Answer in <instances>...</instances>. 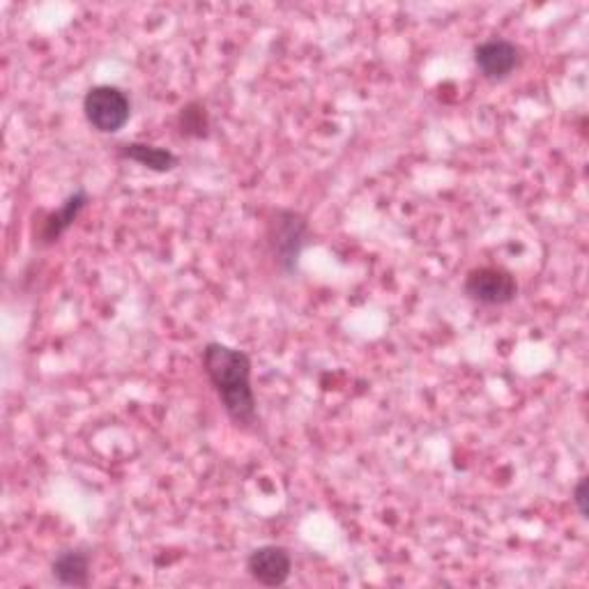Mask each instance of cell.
Segmentation results:
<instances>
[{"label":"cell","mask_w":589,"mask_h":589,"mask_svg":"<svg viewBox=\"0 0 589 589\" xmlns=\"http://www.w3.org/2000/svg\"><path fill=\"white\" fill-rule=\"evenodd\" d=\"M203 369L236 426L253 428L259 424V401L251 388V360L244 350L208 343L203 348Z\"/></svg>","instance_id":"1"},{"label":"cell","mask_w":589,"mask_h":589,"mask_svg":"<svg viewBox=\"0 0 589 589\" xmlns=\"http://www.w3.org/2000/svg\"><path fill=\"white\" fill-rule=\"evenodd\" d=\"M312 228L304 215L295 210H274L268 221V247L274 263L281 272L293 274L297 270L299 255L309 244Z\"/></svg>","instance_id":"2"},{"label":"cell","mask_w":589,"mask_h":589,"mask_svg":"<svg viewBox=\"0 0 589 589\" xmlns=\"http://www.w3.org/2000/svg\"><path fill=\"white\" fill-rule=\"evenodd\" d=\"M84 113L99 134H116L132 118V101L116 86H95L84 97Z\"/></svg>","instance_id":"3"},{"label":"cell","mask_w":589,"mask_h":589,"mask_svg":"<svg viewBox=\"0 0 589 589\" xmlns=\"http://www.w3.org/2000/svg\"><path fill=\"white\" fill-rule=\"evenodd\" d=\"M463 291L470 299L486 306H504L511 304L519 295V281L504 268H477L468 272Z\"/></svg>","instance_id":"4"},{"label":"cell","mask_w":589,"mask_h":589,"mask_svg":"<svg viewBox=\"0 0 589 589\" xmlns=\"http://www.w3.org/2000/svg\"><path fill=\"white\" fill-rule=\"evenodd\" d=\"M523 61L521 46L509 40H489L475 48V63L489 81H502Z\"/></svg>","instance_id":"5"},{"label":"cell","mask_w":589,"mask_h":589,"mask_svg":"<svg viewBox=\"0 0 589 589\" xmlns=\"http://www.w3.org/2000/svg\"><path fill=\"white\" fill-rule=\"evenodd\" d=\"M249 576L265 587H279L291 578L293 559L284 546H261L247 557Z\"/></svg>","instance_id":"6"},{"label":"cell","mask_w":589,"mask_h":589,"mask_svg":"<svg viewBox=\"0 0 589 589\" xmlns=\"http://www.w3.org/2000/svg\"><path fill=\"white\" fill-rule=\"evenodd\" d=\"M88 200L90 198H88L86 189H76L72 196L65 198V203L61 205L58 210L48 212L42 221V228H40V244H44V247L56 244L72 228V223L79 219V215L86 210Z\"/></svg>","instance_id":"7"},{"label":"cell","mask_w":589,"mask_h":589,"mask_svg":"<svg viewBox=\"0 0 589 589\" xmlns=\"http://www.w3.org/2000/svg\"><path fill=\"white\" fill-rule=\"evenodd\" d=\"M118 157L127 162H137L155 173H168L177 166V162H181L171 150L160 148V145H148V143H122L118 148Z\"/></svg>","instance_id":"8"},{"label":"cell","mask_w":589,"mask_h":589,"mask_svg":"<svg viewBox=\"0 0 589 589\" xmlns=\"http://www.w3.org/2000/svg\"><path fill=\"white\" fill-rule=\"evenodd\" d=\"M51 574L65 587H86L90 582V557L79 548L63 550L51 565Z\"/></svg>","instance_id":"9"},{"label":"cell","mask_w":589,"mask_h":589,"mask_svg":"<svg viewBox=\"0 0 589 589\" xmlns=\"http://www.w3.org/2000/svg\"><path fill=\"white\" fill-rule=\"evenodd\" d=\"M177 124H181V132L185 137L194 139H205L210 130V116L208 109H205L200 101H189V105L181 111V118H177Z\"/></svg>","instance_id":"10"},{"label":"cell","mask_w":589,"mask_h":589,"mask_svg":"<svg viewBox=\"0 0 589 589\" xmlns=\"http://www.w3.org/2000/svg\"><path fill=\"white\" fill-rule=\"evenodd\" d=\"M574 504L580 511V516L587 519V514H589V509H587V477H582L576 483V489H574Z\"/></svg>","instance_id":"11"}]
</instances>
